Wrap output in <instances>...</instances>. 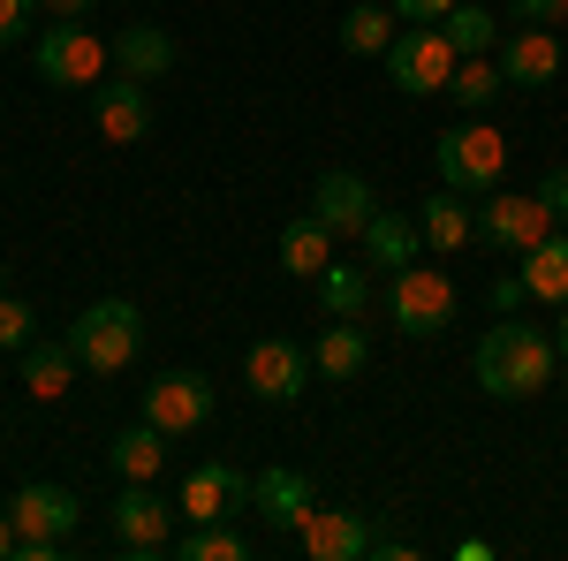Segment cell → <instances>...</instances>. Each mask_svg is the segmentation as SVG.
<instances>
[{"mask_svg": "<svg viewBox=\"0 0 568 561\" xmlns=\"http://www.w3.org/2000/svg\"><path fill=\"white\" fill-rule=\"evenodd\" d=\"M205 418H213V380L205 372H160V380H144V425H160L168 440L205 432Z\"/></svg>", "mask_w": 568, "mask_h": 561, "instance_id": "obj_8", "label": "cell"}, {"mask_svg": "<svg viewBox=\"0 0 568 561\" xmlns=\"http://www.w3.org/2000/svg\"><path fill=\"white\" fill-rule=\"evenodd\" d=\"M311 213L326 220L334 236H364V220L379 213V198H372V182H364L356 168H326L318 190H311Z\"/></svg>", "mask_w": 568, "mask_h": 561, "instance_id": "obj_17", "label": "cell"}, {"mask_svg": "<svg viewBox=\"0 0 568 561\" xmlns=\"http://www.w3.org/2000/svg\"><path fill=\"white\" fill-rule=\"evenodd\" d=\"M114 69L136 77V84H160L175 69V39L160 23H130V31H114Z\"/></svg>", "mask_w": 568, "mask_h": 561, "instance_id": "obj_19", "label": "cell"}, {"mask_svg": "<svg viewBox=\"0 0 568 561\" xmlns=\"http://www.w3.org/2000/svg\"><path fill=\"white\" fill-rule=\"evenodd\" d=\"M281 266H288L296 281H318V273L334 266V228H326L318 213L288 220V228H281Z\"/></svg>", "mask_w": 568, "mask_h": 561, "instance_id": "obj_24", "label": "cell"}, {"mask_svg": "<svg viewBox=\"0 0 568 561\" xmlns=\"http://www.w3.org/2000/svg\"><path fill=\"white\" fill-rule=\"evenodd\" d=\"M439 31H447V46H455V53H493V46H500V16H493V8H478V0H455Z\"/></svg>", "mask_w": 568, "mask_h": 561, "instance_id": "obj_28", "label": "cell"}, {"mask_svg": "<svg viewBox=\"0 0 568 561\" xmlns=\"http://www.w3.org/2000/svg\"><path fill=\"white\" fill-rule=\"evenodd\" d=\"M538 198H546V213H554V220H568V168L546 174V182H538Z\"/></svg>", "mask_w": 568, "mask_h": 561, "instance_id": "obj_36", "label": "cell"}, {"mask_svg": "<svg viewBox=\"0 0 568 561\" xmlns=\"http://www.w3.org/2000/svg\"><path fill=\"white\" fill-rule=\"evenodd\" d=\"M175 501H160L152 485H136V478H122V501H114V539L130 547V554H168L175 547Z\"/></svg>", "mask_w": 568, "mask_h": 561, "instance_id": "obj_9", "label": "cell"}, {"mask_svg": "<svg viewBox=\"0 0 568 561\" xmlns=\"http://www.w3.org/2000/svg\"><path fill=\"white\" fill-rule=\"evenodd\" d=\"M485 297H493V311H500V319H516V311L530 303V289H524V273H500V281H493Z\"/></svg>", "mask_w": 568, "mask_h": 561, "instance_id": "obj_33", "label": "cell"}, {"mask_svg": "<svg viewBox=\"0 0 568 561\" xmlns=\"http://www.w3.org/2000/svg\"><path fill=\"white\" fill-rule=\"evenodd\" d=\"M16 357H23L31 402H61V394L77 388V349H69V334H61V342H23Z\"/></svg>", "mask_w": 568, "mask_h": 561, "instance_id": "obj_22", "label": "cell"}, {"mask_svg": "<svg viewBox=\"0 0 568 561\" xmlns=\"http://www.w3.org/2000/svg\"><path fill=\"white\" fill-rule=\"evenodd\" d=\"M342 46H349V53H364V61H372V53H387V46H394L387 8H379V0H356L349 16H342Z\"/></svg>", "mask_w": 568, "mask_h": 561, "instance_id": "obj_30", "label": "cell"}, {"mask_svg": "<svg viewBox=\"0 0 568 561\" xmlns=\"http://www.w3.org/2000/svg\"><path fill=\"white\" fill-rule=\"evenodd\" d=\"M417 228H425V243H433V251L455 259L463 243H478V206H463V190H447V182H439L433 198H425V213H417Z\"/></svg>", "mask_w": 568, "mask_h": 561, "instance_id": "obj_20", "label": "cell"}, {"mask_svg": "<svg viewBox=\"0 0 568 561\" xmlns=\"http://www.w3.org/2000/svg\"><path fill=\"white\" fill-rule=\"evenodd\" d=\"M394 16H402V23H447V8H455V0H387Z\"/></svg>", "mask_w": 568, "mask_h": 561, "instance_id": "obj_35", "label": "cell"}, {"mask_svg": "<svg viewBox=\"0 0 568 561\" xmlns=\"http://www.w3.org/2000/svg\"><path fill=\"white\" fill-rule=\"evenodd\" d=\"M39 16V0H0V46H16L23 39V23Z\"/></svg>", "mask_w": 568, "mask_h": 561, "instance_id": "obj_34", "label": "cell"}, {"mask_svg": "<svg viewBox=\"0 0 568 561\" xmlns=\"http://www.w3.org/2000/svg\"><path fill=\"white\" fill-rule=\"evenodd\" d=\"M182 561H251V539L235 523H190V539H175Z\"/></svg>", "mask_w": 568, "mask_h": 561, "instance_id": "obj_29", "label": "cell"}, {"mask_svg": "<svg viewBox=\"0 0 568 561\" xmlns=\"http://www.w3.org/2000/svg\"><path fill=\"white\" fill-rule=\"evenodd\" d=\"M524 289L538 303H554V311L568 303V236H561V228H554L538 251H524Z\"/></svg>", "mask_w": 568, "mask_h": 561, "instance_id": "obj_26", "label": "cell"}, {"mask_svg": "<svg viewBox=\"0 0 568 561\" xmlns=\"http://www.w3.org/2000/svg\"><path fill=\"white\" fill-rule=\"evenodd\" d=\"M508 16H516V23H546V31H554V23H568V0H508Z\"/></svg>", "mask_w": 568, "mask_h": 561, "instance_id": "obj_32", "label": "cell"}, {"mask_svg": "<svg viewBox=\"0 0 568 561\" xmlns=\"http://www.w3.org/2000/svg\"><path fill=\"white\" fill-rule=\"evenodd\" d=\"M39 8L53 16V23H84V8H91V0H39Z\"/></svg>", "mask_w": 568, "mask_h": 561, "instance_id": "obj_37", "label": "cell"}, {"mask_svg": "<svg viewBox=\"0 0 568 561\" xmlns=\"http://www.w3.org/2000/svg\"><path fill=\"white\" fill-rule=\"evenodd\" d=\"M554 349H561V364H568V303H561V319H554Z\"/></svg>", "mask_w": 568, "mask_h": 561, "instance_id": "obj_39", "label": "cell"}, {"mask_svg": "<svg viewBox=\"0 0 568 561\" xmlns=\"http://www.w3.org/2000/svg\"><path fill=\"white\" fill-rule=\"evenodd\" d=\"M500 91H508V77H500V61H493V53H463V61H455V77H447V99H455V107H470V114L493 107Z\"/></svg>", "mask_w": 568, "mask_h": 561, "instance_id": "obj_27", "label": "cell"}, {"mask_svg": "<svg viewBox=\"0 0 568 561\" xmlns=\"http://www.w3.org/2000/svg\"><path fill=\"white\" fill-rule=\"evenodd\" d=\"M387 319L409 334V342H425V334H439L447 319H455V281L439 273V266H394L387 281Z\"/></svg>", "mask_w": 568, "mask_h": 561, "instance_id": "obj_4", "label": "cell"}, {"mask_svg": "<svg viewBox=\"0 0 568 561\" xmlns=\"http://www.w3.org/2000/svg\"><path fill=\"white\" fill-rule=\"evenodd\" d=\"M470 372H478V388L493 402H530V394L554 388V372H561V349L546 327H524V319H500V327H485L478 349H470Z\"/></svg>", "mask_w": 568, "mask_h": 561, "instance_id": "obj_1", "label": "cell"}, {"mask_svg": "<svg viewBox=\"0 0 568 561\" xmlns=\"http://www.w3.org/2000/svg\"><path fill=\"white\" fill-rule=\"evenodd\" d=\"M433 168H439L447 190L485 198V190H500V174H508V137L493 130V122H455V130H439Z\"/></svg>", "mask_w": 568, "mask_h": 561, "instance_id": "obj_3", "label": "cell"}, {"mask_svg": "<svg viewBox=\"0 0 568 561\" xmlns=\"http://www.w3.org/2000/svg\"><path fill=\"white\" fill-rule=\"evenodd\" d=\"M493 61H500V77H508L516 91H546L554 77H561V61H568V53H561V39H554L546 23H524L516 39H500V46H493Z\"/></svg>", "mask_w": 568, "mask_h": 561, "instance_id": "obj_16", "label": "cell"}, {"mask_svg": "<svg viewBox=\"0 0 568 561\" xmlns=\"http://www.w3.org/2000/svg\"><path fill=\"white\" fill-rule=\"evenodd\" d=\"M8 517H16V539H69V531L84 523V501H77L69 485H53V478H31V485L8 501Z\"/></svg>", "mask_w": 568, "mask_h": 561, "instance_id": "obj_14", "label": "cell"}, {"mask_svg": "<svg viewBox=\"0 0 568 561\" xmlns=\"http://www.w3.org/2000/svg\"><path fill=\"white\" fill-rule=\"evenodd\" d=\"M455 61H463V53L447 46V31H439V23H409V31H394V46H387V77H394V91H409V99L447 91Z\"/></svg>", "mask_w": 568, "mask_h": 561, "instance_id": "obj_6", "label": "cell"}, {"mask_svg": "<svg viewBox=\"0 0 568 561\" xmlns=\"http://www.w3.org/2000/svg\"><path fill=\"white\" fill-rule=\"evenodd\" d=\"M69 349H77V364L99 372V380H114V372H130L136 349H144V311L122 297H99L77 311V327H69Z\"/></svg>", "mask_w": 568, "mask_h": 561, "instance_id": "obj_2", "label": "cell"}, {"mask_svg": "<svg viewBox=\"0 0 568 561\" xmlns=\"http://www.w3.org/2000/svg\"><path fill=\"white\" fill-rule=\"evenodd\" d=\"M106 61H114V46L91 39L84 23H53V31H39V46H31V69H39V84H53V91L99 84Z\"/></svg>", "mask_w": 568, "mask_h": 561, "instance_id": "obj_5", "label": "cell"}, {"mask_svg": "<svg viewBox=\"0 0 568 561\" xmlns=\"http://www.w3.org/2000/svg\"><path fill=\"white\" fill-rule=\"evenodd\" d=\"M91 122H99V137L106 144H144L152 137V91L136 84V77H99L91 84Z\"/></svg>", "mask_w": 568, "mask_h": 561, "instance_id": "obj_12", "label": "cell"}, {"mask_svg": "<svg viewBox=\"0 0 568 561\" xmlns=\"http://www.w3.org/2000/svg\"><path fill=\"white\" fill-rule=\"evenodd\" d=\"M296 547H304L311 561H364L372 547H379V531L364 523V509H311V523L296 531Z\"/></svg>", "mask_w": 568, "mask_h": 561, "instance_id": "obj_15", "label": "cell"}, {"mask_svg": "<svg viewBox=\"0 0 568 561\" xmlns=\"http://www.w3.org/2000/svg\"><path fill=\"white\" fill-rule=\"evenodd\" d=\"M0 297H8V266H0Z\"/></svg>", "mask_w": 568, "mask_h": 561, "instance_id": "obj_40", "label": "cell"}, {"mask_svg": "<svg viewBox=\"0 0 568 561\" xmlns=\"http://www.w3.org/2000/svg\"><path fill=\"white\" fill-rule=\"evenodd\" d=\"M0 561H16V517H8V501H0Z\"/></svg>", "mask_w": 568, "mask_h": 561, "instance_id": "obj_38", "label": "cell"}, {"mask_svg": "<svg viewBox=\"0 0 568 561\" xmlns=\"http://www.w3.org/2000/svg\"><path fill=\"white\" fill-rule=\"evenodd\" d=\"M243 380H251L258 402H296V394L311 388V349L288 342V334H265V342L243 357Z\"/></svg>", "mask_w": 568, "mask_h": 561, "instance_id": "obj_10", "label": "cell"}, {"mask_svg": "<svg viewBox=\"0 0 568 561\" xmlns=\"http://www.w3.org/2000/svg\"><path fill=\"white\" fill-rule=\"evenodd\" d=\"M364 364H372V334H364V319H326L318 342H311V372H326V380H356Z\"/></svg>", "mask_w": 568, "mask_h": 561, "instance_id": "obj_18", "label": "cell"}, {"mask_svg": "<svg viewBox=\"0 0 568 561\" xmlns=\"http://www.w3.org/2000/svg\"><path fill=\"white\" fill-rule=\"evenodd\" d=\"M356 243H364V266H409L417 251H425V228H417L409 213H394V206H379V213L364 220Z\"/></svg>", "mask_w": 568, "mask_h": 561, "instance_id": "obj_21", "label": "cell"}, {"mask_svg": "<svg viewBox=\"0 0 568 561\" xmlns=\"http://www.w3.org/2000/svg\"><path fill=\"white\" fill-rule=\"evenodd\" d=\"M23 342H39L31 303H23V297H0V349H23Z\"/></svg>", "mask_w": 568, "mask_h": 561, "instance_id": "obj_31", "label": "cell"}, {"mask_svg": "<svg viewBox=\"0 0 568 561\" xmlns=\"http://www.w3.org/2000/svg\"><path fill=\"white\" fill-rule=\"evenodd\" d=\"M251 509L265 517V531H304L311 509H318V493H311V478L304 471H288V463H265L258 478H251Z\"/></svg>", "mask_w": 568, "mask_h": 561, "instance_id": "obj_13", "label": "cell"}, {"mask_svg": "<svg viewBox=\"0 0 568 561\" xmlns=\"http://www.w3.org/2000/svg\"><path fill=\"white\" fill-rule=\"evenodd\" d=\"M372 303H379V289H372V273L364 266H326L318 273V319H372Z\"/></svg>", "mask_w": 568, "mask_h": 561, "instance_id": "obj_23", "label": "cell"}, {"mask_svg": "<svg viewBox=\"0 0 568 561\" xmlns=\"http://www.w3.org/2000/svg\"><path fill=\"white\" fill-rule=\"evenodd\" d=\"M561 220L546 213V198L530 190V198H516V190H485V206H478V243H493V251H538L546 236H554Z\"/></svg>", "mask_w": 568, "mask_h": 561, "instance_id": "obj_7", "label": "cell"}, {"mask_svg": "<svg viewBox=\"0 0 568 561\" xmlns=\"http://www.w3.org/2000/svg\"><path fill=\"white\" fill-rule=\"evenodd\" d=\"M106 463H114L122 478H136V485H152V478H160V463H168V432H160V425H144V418H136V425L122 432L114 448H106Z\"/></svg>", "mask_w": 568, "mask_h": 561, "instance_id": "obj_25", "label": "cell"}, {"mask_svg": "<svg viewBox=\"0 0 568 561\" xmlns=\"http://www.w3.org/2000/svg\"><path fill=\"white\" fill-rule=\"evenodd\" d=\"M190 523H235L251 509V478L235 471V463H197V471L182 478V501H175Z\"/></svg>", "mask_w": 568, "mask_h": 561, "instance_id": "obj_11", "label": "cell"}]
</instances>
